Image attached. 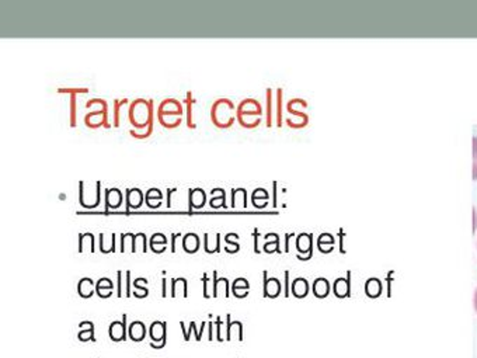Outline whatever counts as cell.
<instances>
[{
    "label": "cell",
    "mask_w": 477,
    "mask_h": 358,
    "mask_svg": "<svg viewBox=\"0 0 477 358\" xmlns=\"http://www.w3.org/2000/svg\"><path fill=\"white\" fill-rule=\"evenodd\" d=\"M128 333H129V339L134 340V341H142L145 339L146 336V328L142 322H132L129 325V329H128Z\"/></svg>",
    "instance_id": "cb8c5ba5"
},
{
    "label": "cell",
    "mask_w": 477,
    "mask_h": 358,
    "mask_svg": "<svg viewBox=\"0 0 477 358\" xmlns=\"http://www.w3.org/2000/svg\"><path fill=\"white\" fill-rule=\"evenodd\" d=\"M237 239H239V236H237L236 233H229V235H226V243L229 244V246H226V252L227 253L239 252L240 246H239V243L236 242Z\"/></svg>",
    "instance_id": "b9f144b4"
},
{
    "label": "cell",
    "mask_w": 477,
    "mask_h": 358,
    "mask_svg": "<svg viewBox=\"0 0 477 358\" xmlns=\"http://www.w3.org/2000/svg\"><path fill=\"white\" fill-rule=\"evenodd\" d=\"M80 328V331H79V340L80 341H88V340H93L96 341V337H94V325L91 322H82L79 325Z\"/></svg>",
    "instance_id": "1f68e13d"
},
{
    "label": "cell",
    "mask_w": 477,
    "mask_h": 358,
    "mask_svg": "<svg viewBox=\"0 0 477 358\" xmlns=\"http://www.w3.org/2000/svg\"><path fill=\"white\" fill-rule=\"evenodd\" d=\"M265 97H267V106H265V124H267L268 128H271L274 122V118H273L274 97H273V90H271V89H267V91H265Z\"/></svg>",
    "instance_id": "d6a6232c"
},
{
    "label": "cell",
    "mask_w": 477,
    "mask_h": 358,
    "mask_svg": "<svg viewBox=\"0 0 477 358\" xmlns=\"http://www.w3.org/2000/svg\"><path fill=\"white\" fill-rule=\"evenodd\" d=\"M94 235L93 233H80L79 235V253L80 254H93L96 252V247H94Z\"/></svg>",
    "instance_id": "9a60e30c"
},
{
    "label": "cell",
    "mask_w": 477,
    "mask_h": 358,
    "mask_svg": "<svg viewBox=\"0 0 477 358\" xmlns=\"http://www.w3.org/2000/svg\"><path fill=\"white\" fill-rule=\"evenodd\" d=\"M308 108V103L303 98H292L288 101L286 104V111L289 113V116L285 122L289 128L293 129H302L305 126H308L309 124V116L303 111Z\"/></svg>",
    "instance_id": "5b68a950"
},
{
    "label": "cell",
    "mask_w": 477,
    "mask_h": 358,
    "mask_svg": "<svg viewBox=\"0 0 477 358\" xmlns=\"http://www.w3.org/2000/svg\"><path fill=\"white\" fill-rule=\"evenodd\" d=\"M134 238H135V235H132V233H124L121 236V253H127L128 249L132 252V249H134Z\"/></svg>",
    "instance_id": "60d3db41"
},
{
    "label": "cell",
    "mask_w": 477,
    "mask_h": 358,
    "mask_svg": "<svg viewBox=\"0 0 477 358\" xmlns=\"http://www.w3.org/2000/svg\"><path fill=\"white\" fill-rule=\"evenodd\" d=\"M249 290H250V284L246 278L234 280L233 285H232V292L236 298H246L249 295Z\"/></svg>",
    "instance_id": "f1b7e54d"
},
{
    "label": "cell",
    "mask_w": 477,
    "mask_h": 358,
    "mask_svg": "<svg viewBox=\"0 0 477 358\" xmlns=\"http://www.w3.org/2000/svg\"><path fill=\"white\" fill-rule=\"evenodd\" d=\"M282 89H277V96H275V122L277 126H282Z\"/></svg>",
    "instance_id": "d590c367"
},
{
    "label": "cell",
    "mask_w": 477,
    "mask_h": 358,
    "mask_svg": "<svg viewBox=\"0 0 477 358\" xmlns=\"http://www.w3.org/2000/svg\"><path fill=\"white\" fill-rule=\"evenodd\" d=\"M139 250L142 253L147 252L146 235L145 233H138V235H135V238H134V249H132V253H138Z\"/></svg>",
    "instance_id": "f35d334b"
},
{
    "label": "cell",
    "mask_w": 477,
    "mask_h": 358,
    "mask_svg": "<svg viewBox=\"0 0 477 358\" xmlns=\"http://www.w3.org/2000/svg\"><path fill=\"white\" fill-rule=\"evenodd\" d=\"M202 284H204V298L205 299H209V298H212V295H214V290H212V287H209V278L206 277V274H204V277H202Z\"/></svg>",
    "instance_id": "7dc6e473"
},
{
    "label": "cell",
    "mask_w": 477,
    "mask_h": 358,
    "mask_svg": "<svg viewBox=\"0 0 477 358\" xmlns=\"http://www.w3.org/2000/svg\"><path fill=\"white\" fill-rule=\"evenodd\" d=\"M101 201V183H79V203L86 209H94Z\"/></svg>",
    "instance_id": "8992f818"
},
{
    "label": "cell",
    "mask_w": 477,
    "mask_h": 358,
    "mask_svg": "<svg viewBox=\"0 0 477 358\" xmlns=\"http://www.w3.org/2000/svg\"><path fill=\"white\" fill-rule=\"evenodd\" d=\"M94 281L91 280V278H82V280L79 281V285H78V292H79V295L83 298V299H88V298H91L93 297V294H94Z\"/></svg>",
    "instance_id": "d4e9b609"
},
{
    "label": "cell",
    "mask_w": 477,
    "mask_h": 358,
    "mask_svg": "<svg viewBox=\"0 0 477 358\" xmlns=\"http://www.w3.org/2000/svg\"><path fill=\"white\" fill-rule=\"evenodd\" d=\"M150 249H152V252H153V253H156V254H160V253L166 252V249H167V244H150Z\"/></svg>",
    "instance_id": "f5cc1de1"
},
{
    "label": "cell",
    "mask_w": 477,
    "mask_h": 358,
    "mask_svg": "<svg viewBox=\"0 0 477 358\" xmlns=\"http://www.w3.org/2000/svg\"><path fill=\"white\" fill-rule=\"evenodd\" d=\"M196 103V100L194 98L193 91H187L184 98V106H185V124L190 129H195L196 124L194 119V106Z\"/></svg>",
    "instance_id": "8fae6325"
},
{
    "label": "cell",
    "mask_w": 477,
    "mask_h": 358,
    "mask_svg": "<svg viewBox=\"0 0 477 358\" xmlns=\"http://www.w3.org/2000/svg\"><path fill=\"white\" fill-rule=\"evenodd\" d=\"M162 297L166 298L167 297V285H166V278L162 280Z\"/></svg>",
    "instance_id": "9f6ffc18"
},
{
    "label": "cell",
    "mask_w": 477,
    "mask_h": 358,
    "mask_svg": "<svg viewBox=\"0 0 477 358\" xmlns=\"http://www.w3.org/2000/svg\"><path fill=\"white\" fill-rule=\"evenodd\" d=\"M252 201H253L254 207L264 208L267 205V201H268V193L264 188H257L252 195Z\"/></svg>",
    "instance_id": "74e56055"
},
{
    "label": "cell",
    "mask_w": 477,
    "mask_h": 358,
    "mask_svg": "<svg viewBox=\"0 0 477 358\" xmlns=\"http://www.w3.org/2000/svg\"><path fill=\"white\" fill-rule=\"evenodd\" d=\"M58 93H68L69 94V125L70 128H76L78 125V94H86L88 93V89H70V88H60L58 89Z\"/></svg>",
    "instance_id": "52a82bcc"
},
{
    "label": "cell",
    "mask_w": 477,
    "mask_h": 358,
    "mask_svg": "<svg viewBox=\"0 0 477 358\" xmlns=\"http://www.w3.org/2000/svg\"><path fill=\"white\" fill-rule=\"evenodd\" d=\"M146 284H147L146 278H138V280H135V282H134V287L137 288V291H147Z\"/></svg>",
    "instance_id": "816d5d0a"
},
{
    "label": "cell",
    "mask_w": 477,
    "mask_h": 358,
    "mask_svg": "<svg viewBox=\"0 0 477 358\" xmlns=\"http://www.w3.org/2000/svg\"><path fill=\"white\" fill-rule=\"evenodd\" d=\"M153 100L146 98H135L128 110V119L134 129L142 131L146 129L150 124H153Z\"/></svg>",
    "instance_id": "3957f363"
},
{
    "label": "cell",
    "mask_w": 477,
    "mask_h": 358,
    "mask_svg": "<svg viewBox=\"0 0 477 358\" xmlns=\"http://www.w3.org/2000/svg\"><path fill=\"white\" fill-rule=\"evenodd\" d=\"M209 205L212 208H215V209H218V208H226L224 188H214L212 190V198L209 201Z\"/></svg>",
    "instance_id": "e575fe53"
},
{
    "label": "cell",
    "mask_w": 477,
    "mask_h": 358,
    "mask_svg": "<svg viewBox=\"0 0 477 358\" xmlns=\"http://www.w3.org/2000/svg\"><path fill=\"white\" fill-rule=\"evenodd\" d=\"M473 305H475V309H476L477 312V288H476V292H475V297H473Z\"/></svg>",
    "instance_id": "680465c9"
},
{
    "label": "cell",
    "mask_w": 477,
    "mask_h": 358,
    "mask_svg": "<svg viewBox=\"0 0 477 358\" xmlns=\"http://www.w3.org/2000/svg\"><path fill=\"white\" fill-rule=\"evenodd\" d=\"M187 280L185 278H177V280L171 281V297L173 298H187L188 292H187Z\"/></svg>",
    "instance_id": "f546056e"
},
{
    "label": "cell",
    "mask_w": 477,
    "mask_h": 358,
    "mask_svg": "<svg viewBox=\"0 0 477 358\" xmlns=\"http://www.w3.org/2000/svg\"><path fill=\"white\" fill-rule=\"evenodd\" d=\"M84 124L90 129H98V128H110L111 124L108 122V104L101 107L98 110L90 111L84 116Z\"/></svg>",
    "instance_id": "ba28073f"
},
{
    "label": "cell",
    "mask_w": 477,
    "mask_h": 358,
    "mask_svg": "<svg viewBox=\"0 0 477 358\" xmlns=\"http://www.w3.org/2000/svg\"><path fill=\"white\" fill-rule=\"evenodd\" d=\"M205 325H206V323H205V322H204V323L201 325V330H199L198 333L195 331V333H196V336H195V339H196V341H199V340H201V337H202V331H204ZM193 330H195V323H194V322H191V323H190V330H188V331H184V340H185V341H188V340H190V334H191V331H193Z\"/></svg>",
    "instance_id": "f6af8a7d"
},
{
    "label": "cell",
    "mask_w": 477,
    "mask_h": 358,
    "mask_svg": "<svg viewBox=\"0 0 477 358\" xmlns=\"http://www.w3.org/2000/svg\"><path fill=\"white\" fill-rule=\"evenodd\" d=\"M152 132H153V124H150L146 129H142V131H138V129H134V128L129 129V135L135 138V139H147L149 136L152 135Z\"/></svg>",
    "instance_id": "7bdbcfd3"
},
{
    "label": "cell",
    "mask_w": 477,
    "mask_h": 358,
    "mask_svg": "<svg viewBox=\"0 0 477 358\" xmlns=\"http://www.w3.org/2000/svg\"><path fill=\"white\" fill-rule=\"evenodd\" d=\"M115 242H117V235L115 233H111L108 240H106L104 233H100V250H101V253L108 254V253L115 252Z\"/></svg>",
    "instance_id": "4dcf8cb0"
},
{
    "label": "cell",
    "mask_w": 477,
    "mask_h": 358,
    "mask_svg": "<svg viewBox=\"0 0 477 358\" xmlns=\"http://www.w3.org/2000/svg\"><path fill=\"white\" fill-rule=\"evenodd\" d=\"M129 104V100L128 98H121V100H118V98H115L114 100V106H112V108H114V116H112V125L115 126V128H118L119 126V124H121V108L124 106H128Z\"/></svg>",
    "instance_id": "8d00e7d4"
},
{
    "label": "cell",
    "mask_w": 477,
    "mask_h": 358,
    "mask_svg": "<svg viewBox=\"0 0 477 358\" xmlns=\"http://www.w3.org/2000/svg\"><path fill=\"white\" fill-rule=\"evenodd\" d=\"M229 297V281L226 278H218L216 271L214 272V297L212 298H227Z\"/></svg>",
    "instance_id": "e0dca14e"
},
{
    "label": "cell",
    "mask_w": 477,
    "mask_h": 358,
    "mask_svg": "<svg viewBox=\"0 0 477 358\" xmlns=\"http://www.w3.org/2000/svg\"><path fill=\"white\" fill-rule=\"evenodd\" d=\"M233 336H237V339L242 340L243 336H242V323L240 322H233L230 323V319H229V323H227V340L233 339Z\"/></svg>",
    "instance_id": "ab89813d"
},
{
    "label": "cell",
    "mask_w": 477,
    "mask_h": 358,
    "mask_svg": "<svg viewBox=\"0 0 477 358\" xmlns=\"http://www.w3.org/2000/svg\"><path fill=\"white\" fill-rule=\"evenodd\" d=\"M145 201V197L142 190L139 188H128L127 190V211L129 209H138L142 207Z\"/></svg>",
    "instance_id": "4fadbf2b"
},
{
    "label": "cell",
    "mask_w": 477,
    "mask_h": 358,
    "mask_svg": "<svg viewBox=\"0 0 477 358\" xmlns=\"http://www.w3.org/2000/svg\"><path fill=\"white\" fill-rule=\"evenodd\" d=\"M157 121L166 129H175L183 124L184 106L177 98H165L156 111Z\"/></svg>",
    "instance_id": "7a4b0ae2"
},
{
    "label": "cell",
    "mask_w": 477,
    "mask_h": 358,
    "mask_svg": "<svg viewBox=\"0 0 477 358\" xmlns=\"http://www.w3.org/2000/svg\"><path fill=\"white\" fill-rule=\"evenodd\" d=\"M122 201H124V197H122L121 190H118V188L106 190V211L108 208L110 209H118L122 205Z\"/></svg>",
    "instance_id": "5bb4252c"
},
{
    "label": "cell",
    "mask_w": 477,
    "mask_h": 358,
    "mask_svg": "<svg viewBox=\"0 0 477 358\" xmlns=\"http://www.w3.org/2000/svg\"><path fill=\"white\" fill-rule=\"evenodd\" d=\"M188 200H190V208H188L190 212L193 209H201L206 204V193L202 188H190Z\"/></svg>",
    "instance_id": "30bf717a"
},
{
    "label": "cell",
    "mask_w": 477,
    "mask_h": 358,
    "mask_svg": "<svg viewBox=\"0 0 477 358\" xmlns=\"http://www.w3.org/2000/svg\"><path fill=\"white\" fill-rule=\"evenodd\" d=\"M124 275L125 272L124 271H118L117 272V278H118V298H122L125 297V287H124Z\"/></svg>",
    "instance_id": "bcb514c9"
},
{
    "label": "cell",
    "mask_w": 477,
    "mask_h": 358,
    "mask_svg": "<svg viewBox=\"0 0 477 358\" xmlns=\"http://www.w3.org/2000/svg\"><path fill=\"white\" fill-rule=\"evenodd\" d=\"M312 291H313V295H314L316 298H319V299H324V298H326V297H329V294H330V282L326 280V278H323V277L316 278L314 282H313Z\"/></svg>",
    "instance_id": "ac0fdd59"
},
{
    "label": "cell",
    "mask_w": 477,
    "mask_h": 358,
    "mask_svg": "<svg viewBox=\"0 0 477 358\" xmlns=\"http://www.w3.org/2000/svg\"><path fill=\"white\" fill-rule=\"evenodd\" d=\"M150 244H167V238L163 233H155L150 238Z\"/></svg>",
    "instance_id": "f907efd6"
},
{
    "label": "cell",
    "mask_w": 477,
    "mask_h": 358,
    "mask_svg": "<svg viewBox=\"0 0 477 358\" xmlns=\"http://www.w3.org/2000/svg\"><path fill=\"white\" fill-rule=\"evenodd\" d=\"M280 239L277 238L274 242H271V243H265V246H264V252L265 253H274V252H280Z\"/></svg>",
    "instance_id": "681fc988"
},
{
    "label": "cell",
    "mask_w": 477,
    "mask_h": 358,
    "mask_svg": "<svg viewBox=\"0 0 477 358\" xmlns=\"http://www.w3.org/2000/svg\"><path fill=\"white\" fill-rule=\"evenodd\" d=\"M246 197H247V194H246V190H244V188H234L233 191H232V207L234 208L236 201H239V200H242V201L247 205V203H246Z\"/></svg>",
    "instance_id": "ee69618b"
},
{
    "label": "cell",
    "mask_w": 477,
    "mask_h": 358,
    "mask_svg": "<svg viewBox=\"0 0 477 358\" xmlns=\"http://www.w3.org/2000/svg\"><path fill=\"white\" fill-rule=\"evenodd\" d=\"M219 244H221V236H219V233H215V235H208V233H205V236H204L205 252L209 253V254H214V253L219 252Z\"/></svg>",
    "instance_id": "4316f807"
},
{
    "label": "cell",
    "mask_w": 477,
    "mask_h": 358,
    "mask_svg": "<svg viewBox=\"0 0 477 358\" xmlns=\"http://www.w3.org/2000/svg\"><path fill=\"white\" fill-rule=\"evenodd\" d=\"M183 249L188 254H194L199 250V238L195 233H187L183 238Z\"/></svg>",
    "instance_id": "44dd1931"
},
{
    "label": "cell",
    "mask_w": 477,
    "mask_h": 358,
    "mask_svg": "<svg viewBox=\"0 0 477 358\" xmlns=\"http://www.w3.org/2000/svg\"><path fill=\"white\" fill-rule=\"evenodd\" d=\"M175 191H177L175 188H168L167 190V208L171 207V194L175 193Z\"/></svg>",
    "instance_id": "db71d44e"
},
{
    "label": "cell",
    "mask_w": 477,
    "mask_h": 358,
    "mask_svg": "<svg viewBox=\"0 0 477 358\" xmlns=\"http://www.w3.org/2000/svg\"><path fill=\"white\" fill-rule=\"evenodd\" d=\"M382 290H383V287H382L379 278H369L365 282V294L372 299L379 298L382 295Z\"/></svg>",
    "instance_id": "603a6c76"
},
{
    "label": "cell",
    "mask_w": 477,
    "mask_h": 358,
    "mask_svg": "<svg viewBox=\"0 0 477 358\" xmlns=\"http://www.w3.org/2000/svg\"><path fill=\"white\" fill-rule=\"evenodd\" d=\"M145 201L149 208L156 209L163 204V193L159 188H150V190H147L146 195H145Z\"/></svg>",
    "instance_id": "7402d4cb"
},
{
    "label": "cell",
    "mask_w": 477,
    "mask_h": 358,
    "mask_svg": "<svg viewBox=\"0 0 477 358\" xmlns=\"http://www.w3.org/2000/svg\"><path fill=\"white\" fill-rule=\"evenodd\" d=\"M125 323H127V316L124 315L122 316V322H112L110 325V337L112 341H124L127 339V328H125Z\"/></svg>",
    "instance_id": "7c38bea8"
},
{
    "label": "cell",
    "mask_w": 477,
    "mask_h": 358,
    "mask_svg": "<svg viewBox=\"0 0 477 358\" xmlns=\"http://www.w3.org/2000/svg\"><path fill=\"white\" fill-rule=\"evenodd\" d=\"M96 294L100 298L107 299L114 294V284L110 278H100L96 282Z\"/></svg>",
    "instance_id": "d6986e66"
},
{
    "label": "cell",
    "mask_w": 477,
    "mask_h": 358,
    "mask_svg": "<svg viewBox=\"0 0 477 358\" xmlns=\"http://www.w3.org/2000/svg\"><path fill=\"white\" fill-rule=\"evenodd\" d=\"M180 236V233H175V235H173L171 236V252L174 253L175 252V239Z\"/></svg>",
    "instance_id": "6f0895ef"
},
{
    "label": "cell",
    "mask_w": 477,
    "mask_h": 358,
    "mask_svg": "<svg viewBox=\"0 0 477 358\" xmlns=\"http://www.w3.org/2000/svg\"><path fill=\"white\" fill-rule=\"evenodd\" d=\"M267 277V272H264V278ZM281 294V282L277 278H265L264 280V297L267 298H277Z\"/></svg>",
    "instance_id": "2e32d148"
},
{
    "label": "cell",
    "mask_w": 477,
    "mask_h": 358,
    "mask_svg": "<svg viewBox=\"0 0 477 358\" xmlns=\"http://www.w3.org/2000/svg\"><path fill=\"white\" fill-rule=\"evenodd\" d=\"M150 339L152 341H166V323L165 322H153L150 326Z\"/></svg>",
    "instance_id": "484cf974"
},
{
    "label": "cell",
    "mask_w": 477,
    "mask_h": 358,
    "mask_svg": "<svg viewBox=\"0 0 477 358\" xmlns=\"http://www.w3.org/2000/svg\"><path fill=\"white\" fill-rule=\"evenodd\" d=\"M147 294H149V291H135L134 292V297H137V298H146Z\"/></svg>",
    "instance_id": "11a10c76"
},
{
    "label": "cell",
    "mask_w": 477,
    "mask_h": 358,
    "mask_svg": "<svg viewBox=\"0 0 477 358\" xmlns=\"http://www.w3.org/2000/svg\"><path fill=\"white\" fill-rule=\"evenodd\" d=\"M291 291H292L293 297L302 299V298H305L309 294V284H308V281L305 280V278H296L292 282Z\"/></svg>",
    "instance_id": "83f0119b"
},
{
    "label": "cell",
    "mask_w": 477,
    "mask_h": 358,
    "mask_svg": "<svg viewBox=\"0 0 477 358\" xmlns=\"http://www.w3.org/2000/svg\"><path fill=\"white\" fill-rule=\"evenodd\" d=\"M333 291L337 298H340V299L347 298L351 294V285L348 278H337L333 285Z\"/></svg>",
    "instance_id": "ffe728a7"
},
{
    "label": "cell",
    "mask_w": 477,
    "mask_h": 358,
    "mask_svg": "<svg viewBox=\"0 0 477 358\" xmlns=\"http://www.w3.org/2000/svg\"><path fill=\"white\" fill-rule=\"evenodd\" d=\"M264 108L255 98H244L236 107V121L246 129H254L263 122Z\"/></svg>",
    "instance_id": "6da1fadb"
},
{
    "label": "cell",
    "mask_w": 477,
    "mask_h": 358,
    "mask_svg": "<svg viewBox=\"0 0 477 358\" xmlns=\"http://www.w3.org/2000/svg\"><path fill=\"white\" fill-rule=\"evenodd\" d=\"M473 180H477V136L473 138Z\"/></svg>",
    "instance_id": "c3c4849f"
},
{
    "label": "cell",
    "mask_w": 477,
    "mask_h": 358,
    "mask_svg": "<svg viewBox=\"0 0 477 358\" xmlns=\"http://www.w3.org/2000/svg\"><path fill=\"white\" fill-rule=\"evenodd\" d=\"M211 122L219 129H227L236 121V107L229 98H218L211 106Z\"/></svg>",
    "instance_id": "277c9868"
},
{
    "label": "cell",
    "mask_w": 477,
    "mask_h": 358,
    "mask_svg": "<svg viewBox=\"0 0 477 358\" xmlns=\"http://www.w3.org/2000/svg\"><path fill=\"white\" fill-rule=\"evenodd\" d=\"M334 246V238L331 236L330 233H323L319 236L317 239V249L321 253H330L333 250Z\"/></svg>",
    "instance_id": "836d02e7"
},
{
    "label": "cell",
    "mask_w": 477,
    "mask_h": 358,
    "mask_svg": "<svg viewBox=\"0 0 477 358\" xmlns=\"http://www.w3.org/2000/svg\"><path fill=\"white\" fill-rule=\"evenodd\" d=\"M312 242H313V236L310 233H301L296 239V249L299 254L298 256H302V254H306L303 257V260H308L312 257Z\"/></svg>",
    "instance_id": "9c48e42d"
}]
</instances>
